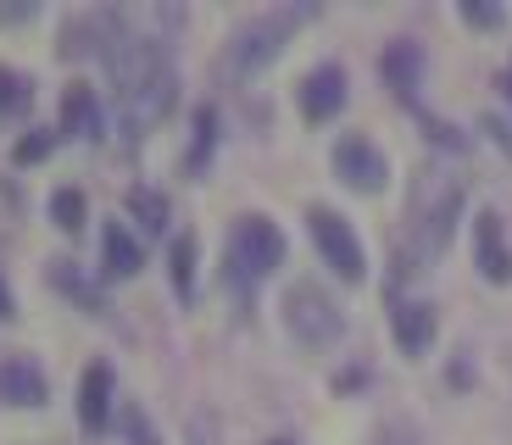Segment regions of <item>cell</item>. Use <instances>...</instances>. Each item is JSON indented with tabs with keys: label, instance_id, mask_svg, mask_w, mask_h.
Returning a JSON list of instances; mask_svg holds the SVG:
<instances>
[{
	"label": "cell",
	"instance_id": "1",
	"mask_svg": "<svg viewBox=\"0 0 512 445\" xmlns=\"http://www.w3.org/2000/svg\"><path fill=\"white\" fill-rule=\"evenodd\" d=\"M101 56H106V78H112V89H117V123H123L128 140H140L145 128H156L167 117L173 89H179V73L167 62L162 39L123 28V17L112 23Z\"/></svg>",
	"mask_w": 512,
	"mask_h": 445
},
{
	"label": "cell",
	"instance_id": "2",
	"mask_svg": "<svg viewBox=\"0 0 512 445\" xmlns=\"http://www.w3.org/2000/svg\"><path fill=\"white\" fill-rule=\"evenodd\" d=\"M462 201H468V190H462L457 167L423 162L418 173H412V190H407V240H412V256H418V262H429V256H440L451 245L457 217H462Z\"/></svg>",
	"mask_w": 512,
	"mask_h": 445
},
{
	"label": "cell",
	"instance_id": "3",
	"mask_svg": "<svg viewBox=\"0 0 512 445\" xmlns=\"http://www.w3.org/2000/svg\"><path fill=\"white\" fill-rule=\"evenodd\" d=\"M312 17H318V6H279V12H256L251 23H240L229 34V73L245 78V73H256V67H268L273 56L290 45L295 28L312 23Z\"/></svg>",
	"mask_w": 512,
	"mask_h": 445
},
{
	"label": "cell",
	"instance_id": "4",
	"mask_svg": "<svg viewBox=\"0 0 512 445\" xmlns=\"http://www.w3.org/2000/svg\"><path fill=\"white\" fill-rule=\"evenodd\" d=\"M284 323H290V334L307 345V351H329V345L346 334V312H340L334 295L323 290V284H312V279H301V284L284 290Z\"/></svg>",
	"mask_w": 512,
	"mask_h": 445
},
{
	"label": "cell",
	"instance_id": "5",
	"mask_svg": "<svg viewBox=\"0 0 512 445\" xmlns=\"http://www.w3.org/2000/svg\"><path fill=\"white\" fill-rule=\"evenodd\" d=\"M279 262H284V234L273 229V217H262V212L234 217V229H229V284L268 279Z\"/></svg>",
	"mask_w": 512,
	"mask_h": 445
},
{
	"label": "cell",
	"instance_id": "6",
	"mask_svg": "<svg viewBox=\"0 0 512 445\" xmlns=\"http://www.w3.org/2000/svg\"><path fill=\"white\" fill-rule=\"evenodd\" d=\"M307 229H312V245H318L323 262H329L346 284H362L368 256H362V240H357V229H351L346 217L334 212V206H307Z\"/></svg>",
	"mask_w": 512,
	"mask_h": 445
},
{
	"label": "cell",
	"instance_id": "7",
	"mask_svg": "<svg viewBox=\"0 0 512 445\" xmlns=\"http://www.w3.org/2000/svg\"><path fill=\"white\" fill-rule=\"evenodd\" d=\"M334 173L346 178L357 195H379L390 184V162H384V151L368 134H340V145H334Z\"/></svg>",
	"mask_w": 512,
	"mask_h": 445
},
{
	"label": "cell",
	"instance_id": "8",
	"mask_svg": "<svg viewBox=\"0 0 512 445\" xmlns=\"http://www.w3.org/2000/svg\"><path fill=\"white\" fill-rule=\"evenodd\" d=\"M340 106H346V67L318 62L307 78H301V112H307V123H329Z\"/></svg>",
	"mask_w": 512,
	"mask_h": 445
},
{
	"label": "cell",
	"instance_id": "9",
	"mask_svg": "<svg viewBox=\"0 0 512 445\" xmlns=\"http://www.w3.org/2000/svg\"><path fill=\"white\" fill-rule=\"evenodd\" d=\"M474 256L490 284H512V245L507 229H501V212H490V206L474 217Z\"/></svg>",
	"mask_w": 512,
	"mask_h": 445
},
{
	"label": "cell",
	"instance_id": "10",
	"mask_svg": "<svg viewBox=\"0 0 512 445\" xmlns=\"http://www.w3.org/2000/svg\"><path fill=\"white\" fill-rule=\"evenodd\" d=\"M390 329H396V345L407 356H423L429 345H435V306L429 301H396Z\"/></svg>",
	"mask_w": 512,
	"mask_h": 445
},
{
	"label": "cell",
	"instance_id": "11",
	"mask_svg": "<svg viewBox=\"0 0 512 445\" xmlns=\"http://www.w3.org/2000/svg\"><path fill=\"white\" fill-rule=\"evenodd\" d=\"M0 401L6 407H39L45 401V373L28 356H0Z\"/></svg>",
	"mask_w": 512,
	"mask_h": 445
},
{
	"label": "cell",
	"instance_id": "12",
	"mask_svg": "<svg viewBox=\"0 0 512 445\" xmlns=\"http://www.w3.org/2000/svg\"><path fill=\"white\" fill-rule=\"evenodd\" d=\"M379 73H384V84L396 89L401 101H412V89H418V78H423V45H412V39H396V45H384Z\"/></svg>",
	"mask_w": 512,
	"mask_h": 445
},
{
	"label": "cell",
	"instance_id": "13",
	"mask_svg": "<svg viewBox=\"0 0 512 445\" xmlns=\"http://www.w3.org/2000/svg\"><path fill=\"white\" fill-rule=\"evenodd\" d=\"M78 418H84V429L101 434L106 418H112V373L95 362L90 373H84V390H78Z\"/></svg>",
	"mask_w": 512,
	"mask_h": 445
},
{
	"label": "cell",
	"instance_id": "14",
	"mask_svg": "<svg viewBox=\"0 0 512 445\" xmlns=\"http://www.w3.org/2000/svg\"><path fill=\"white\" fill-rule=\"evenodd\" d=\"M62 128H67V134H84V140H101V101H95L90 84H67V95H62Z\"/></svg>",
	"mask_w": 512,
	"mask_h": 445
},
{
	"label": "cell",
	"instance_id": "15",
	"mask_svg": "<svg viewBox=\"0 0 512 445\" xmlns=\"http://www.w3.org/2000/svg\"><path fill=\"white\" fill-rule=\"evenodd\" d=\"M101 262H106L112 279H134V273H140V245H134V234H128L117 217L106 223V234H101Z\"/></svg>",
	"mask_w": 512,
	"mask_h": 445
},
{
	"label": "cell",
	"instance_id": "16",
	"mask_svg": "<svg viewBox=\"0 0 512 445\" xmlns=\"http://www.w3.org/2000/svg\"><path fill=\"white\" fill-rule=\"evenodd\" d=\"M51 217H56V229L78 234V223H84V195H78L73 184H62V190L51 195Z\"/></svg>",
	"mask_w": 512,
	"mask_h": 445
},
{
	"label": "cell",
	"instance_id": "17",
	"mask_svg": "<svg viewBox=\"0 0 512 445\" xmlns=\"http://www.w3.org/2000/svg\"><path fill=\"white\" fill-rule=\"evenodd\" d=\"M212 140H218V112H212V106H195V151H190V167H201V156H212Z\"/></svg>",
	"mask_w": 512,
	"mask_h": 445
},
{
	"label": "cell",
	"instance_id": "18",
	"mask_svg": "<svg viewBox=\"0 0 512 445\" xmlns=\"http://www.w3.org/2000/svg\"><path fill=\"white\" fill-rule=\"evenodd\" d=\"M173 284H179V295L195 290V240H190V234L173 240Z\"/></svg>",
	"mask_w": 512,
	"mask_h": 445
},
{
	"label": "cell",
	"instance_id": "19",
	"mask_svg": "<svg viewBox=\"0 0 512 445\" xmlns=\"http://www.w3.org/2000/svg\"><path fill=\"white\" fill-rule=\"evenodd\" d=\"M128 206L145 217V229H156L162 234V223H167V195H156V190H134L128 195Z\"/></svg>",
	"mask_w": 512,
	"mask_h": 445
},
{
	"label": "cell",
	"instance_id": "20",
	"mask_svg": "<svg viewBox=\"0 0 512 445\" xmlns=\"http://www.w3.org/2000/svg\"><path fill=\"white\" fill-rule=\"evenodd\" d=\"M28 95H34V84H28L23 73H6V67H0V112H17Z\"/></svg>",
	"mask_w": 512,
	"mask_h": 445
},
{
	"label": "cell",
	"instance_id": "21",
	"mask_svg": "<svg viewBox=\"0 0 512 445\" xmlns=\"http://www.w3.org/2000/svg\"><path fill=\"white\" fill-rule=\"evenodd\" d=\"M462 17H468L474 28H501L507 23V12H501V6H485V0H462Z\"/></svg>",
	"mask_w": 512,
	"mask_h": 445
},
{
	"label": "cell",
	"instance_id": "22",
	"mask_svg": "<svg viewBox=\"0 0 512 445\" xmlns=\"http://www.w3.org/2000/svg\"><path fill=\"white\" fill-rule=\"evenodd\" d=\"M51 151V134H45V128H39V134H28V140H17V162H39V156Z\"/></svg>",
	"mask_w": 512,
	"mask_h": 445
},
{
	"label": "cell",
	"instance_id": "23",
	"mask_svg": "<svg viewBox=\"0 0 512 445\" xmlns=\"http://www.w3.org/2000/svg\"><path fill=\"white\" fill-rule=\"evenodd\" d=\"M373 445H423V440L407 429V423H384V429L373 434Z\"/></svg>",
	"mask_w": 512,
	"mask_h": 445
},
{
	"label": "cell",
	"instance_id": "24",
	"mask_svg": "<svg viewBox=\"0 0 512 445\" xmlns=\"http://www.w3.org/2000/svg\"><path fill=\"white\" fill-rule=\"evenodd\" d=\"M6 312H12V301H6V284H0V318H6Z\"/></svg>",
	"mask_w": 512,
	"mask_h": 445
},
{
	"label": "cell",
	"instance_id": "25",
	"mask_svg": "<svg viewBox=\"0 0 512 445\" xmlns=\"http://www.w3.org/2000/svg\"><path fill=\"white\" fill-rule=\"evenodd\" d=\"M507 101H512V62H507Z\"/></svg>",
	"mask_w": 512,
	"mask_h": 445
},
{
	"label": "cell",
	"instance_id": "26",
	"mask_svg": "<svg viewBox=\"0 0 512 445\" xmlns=\"http://www.w3.org/2000/svg\"><path fill=\"white\" fill-rule=\"evenodd\" d=\"M268 445H295V440H268Z\"/></svg>",
	"mask_w": 512,
	"mask_h": 445
}]
</instances>
